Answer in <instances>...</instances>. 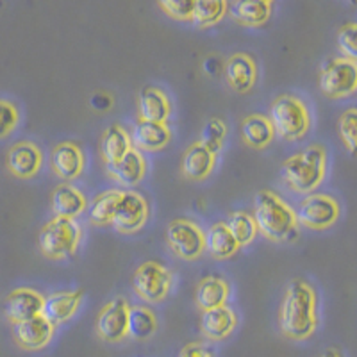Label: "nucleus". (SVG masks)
<instances>
[{"mask_svg": "<svg viewBox=\"0 0 357 357\" xmlns=\"http://www.w3.org/2000/svg\"><path fill=\"white\" fill-rule=\"evenodd\" d=\"M178 357H215V356H213V352L207 349L206 345L197 343L195 341V343H188L186 347H183Z\"/></svg>", "mask_w": 357, "mask_h": 357, "instance_id": "4c0bfd02", "label": "nucleus"}, {"mask_svg": "<svg viewBox=\"0 0 357 357\" xmlns=\"http://www.w3.org/2000/svg\"><path fill=\"white\" fill-rule=\"evenodd\" d=\"M231 295V286L222 277H206L197 288V304L202 311L222 307Z\"/></svg>", "mask_w": 357, "mask_h": 357, "instance_id": "bb28decb", "label": "nucleus"}, {"mask_svg": "<svg viewBox=\"0 0 357 357\" xmlns=\"http://www.w3.org/2000/svg\"><path fill=\"white\" fill-rule=\"evenodd\" d=\"M227 8L229 4L225 0H199V2H193L191 22L199 29L211 27V25L218 24L225 17Z\"/></svg>", "mask_w": 357, "mask_h": 357, "instance_id": "c756f323", "label": "nucleus"}, {"mask_svg": "<svg viewBox=\"0 0 357 357\" xmlns=\"http://www.w3.org/2000/svg\"><path fill=\"white\" fill-rule=\"evenodd\" d=\"M82 240V227L77 220L52 218L43 225L38 238L40 250L49 259H68L77 252Z\"/></svg>", "mask_w": 357, "mask_h": 357, "instance_id": "39448f33", "label": "nucleus"}, {"mask_svg": "<svg viewBox=\"0 0 357 357\" xmlns=\"http://www.w3.org/2000/svg\"><path fill=\"white\" fill-rule=\"evenodd\" d=\"M286 186L295 193H311L325 178L327 152L321 145H311L286 159L280 167Z\"/></svg>", "mask_w": 357, "mask_h": 357, "instance_id": "7ed1b4c3", "label": "nucleus"}, {"mask_svg": "<svg viewBox=\"0 0 357 357\" xmlns=\"http://www.w3.org/2000/svg\"><path fill=\"white\" fill-rule=\"evenodd\" d=\"M158 331V317L146 305H132L127 318V337L136 341L149 340Z\"/></svg>", "mask_w": 357, "mask_h": 357, "instance_id": "c85d7f7f", "label": "nucleus"}, {"mask_svg": "<svg viewBox=\"0 0 357 357\" xmlns=\"http://www.w3.org/2000/svg\"><path fill=\"white\" fill-rule=\"evenodd\" d=\"M130 305L123 296L107 302L97 318V334L106 343H120L127 337V318Z\"/></svg>", "mask_w": 357, "mask_h": 357, "instance_id": "9b49d317", "label": "nucleus"}, {"mask_svg": "<svg viewBox=\"0 0 357 357\" xmlns=\"http://www.w3.org/2000/svg\"><path fill=\"white\" fill-rule=\"evenodd\" d=\"M231 231L232 238L236 240V243L240 247H247L252 241L256 240L257 236V227L256 222L252 218V215L243 211H236L229 216V222L225 223Z\"/></svg>", "mask_w": 357, "mask_h": 357, "instance_id": "2f4dec72", "label": "nucleus"}, {"mask_svg": "<svg viewBox=\"0 0 357 357\" xmlns=\"http://www.w3.org/2000/svg\"><path fill=\"white\" fill-rule=\"evenodd\" d=\"M170 139L172 130L167 123H152L139 120L130 134V143H132V149L136 146V151H161L170 143Z\"/></svg>", "mask_w": 357, "mask_h": 357, "instance_id": "a211bd4d", "label": "nucleus"}, {"mask_svg": "<svg viewBox=\"0 0 357 357\" xmlns=\"http://www.w3.org/2000/svg\"><path fill=\"white\" fill-rule=\"evenodd\" d=\"M204 243H206V250L215 259H229L240 250V245L236 243L231 231L223 222L213 223L211 227L204 232Z\"/></svg>", "mask_w": 357, "mask_h": 357, "instance_id": "b1692460", "label": "nucleus"}, {"mask_svg": "<svg viewBox=\"0 0 357 357\" xmlns=\"http://www.w3.org/2000/svg\"><path fill=\"white\" fill-rule=\"evenodd\" d=\"M149 204H146L145 197L139 195L138 191H123L120 195L116 207H114L113 220L109 225H113L118 232L122 234H132L143 229V225L149 220Z\"/></svg>", "mask_w": 357, "mask_h": 357, "instance_id": "9d476101", "label": "nucleus"}, {"mask_svg": "<svg viewBox=\"0 0 357 357\" xmlns=\"http://www.w3.org/2000/svg\"><path fill=\"white\" fill-rule=\"evenodd\" d=\"M238 325V317L227 305L204 311L200 318V331L209 341H222L231 336L232 331Z\"/></svg>", "mask_w": 357, "mask_h": 357, "instance_id": "6ab92c4d", "label": "nucleus"}, {"mask_svg": "<svg viewBox=\"0 0 357 357\" xmlns=\"http://www.w3.org/2000/svg\"><path fill=\"white\" fill-rule=\"evenodd\" d=\"M43 165V154L34 143L20 142L8 152V168L15 177L33 178Z\"/></svg>", "mask_w": 357, "mask_h": 357, "instance_id": "2eb2a0df", "label": "nucleus"}, {"mask_svg": "<svg viewBox=\"0 0 357 357\" xmlns=\"http://www.w3.org/2000/svg\"><path fill=\"white\" fill-rule=\"evenodd\" d=\"M241 138L252 149H264L275 138L273 127L263 114H250L241 122Z\"/></svg>", "mask_w": 357, "mask_h": 357, "instance_id": "cd10ccee", "label": "nucleus"}, {"mask_svg": "<svg viewBox=\"0 0 357 357\" xmlns=\"http://www.w3.org/2000/svg\"><path fill=\"white\" fill-rule=\"evenodd\" d=\"M106 168L118 184H122V186H136L145 177L146 161L142 152L136 151V149H130L120 161Z\"/></svg>", "mask_w": 357, "mask_h": 357, "instance_id": "4be33fe9", "label": "nucleus"}, {"mask_svg": "<svg viewBox=\"0 0 357 357\" xmlns=\"http://www.w3.org/2000/svg\"><path fill=\"white\" fill-rule=\"evenodd\" d=\"M138 113L142 122L167 123L172 114V102L161 88L149 86L139 93Z\"/></svg>", "mask_w": 357, "mask_h": 357, "instance_id": "f3484780", "label": "nucleus"}, {"mask_svg": "<svg viewBox=\"0 0 357 357\" xmlns=\"http://www.w3.org/2000/svg\"><path fill=\"white\" fill-rule=\"evenodd\" d=\"M320 357H343V354L336 349H329V350H325Z\"/></svg>", "mask_w": 357, "mask_h": 357, "instance_id": "58836bf2", "label": "nucleus"}, {"mask_svg": "<svg viewBox=\"0 0 357 357\" xmlns=\"http://www.w3.org/2000/svg\"><path fill=\"white\" fill-rule=\"evenodd\" d=\"M357 88V66L356 61L345 57L331 59L320 72V89L325 97L345 98L352 95Z\"/></svg>", "mask_w": 357, "mask_h": 357, "instance_id": "0eeeda50", "label": "nucleus"}, {"mask_svg": "<svg viewBox=\"0 0 357 357\" xmlns=\"http://www.w3.org/2000/svg\"><path fill=\"white\" fill-rule=\"evenodd\" d=\"M158 6L161 11H165V15H168L174 20L191 22L193 2H186V0H162Z\"/></svg>", "mask_w": 357, "mask_h": 357, "instance_id": "c9c22d12", "label": "nucleus"}, {"mask_svg": "<svg viewBox=\"0 0 357 357\" xmlns=\"http://www.w3.org/2000/svg\"><path fill=\"white\" fill-rule=\"evenodd\" d=\"M216 165V155L207 152L199 142L188 146L183 155V172L191 181H204L209 177Z\"/></svg>", "mask_w": 357, "mask_h": 357, "instance_id": "5701e85b", "label": "nucleus"}, {"mask_svg": "<svg viewBox=\"0 0 357 357\" xmlns=\"http://www.w3.org/2000/svg\"><path fill=\"white\" fill-rule=\"evenodd\" d=\"M20 122L18 107L9 100H0V139L9 136Z\"/></svg>", "mask_w": 357, "mask_h": 357, "instance_id": "f704fd0d", "label": "nucleus"}, {"mask_svg": "<svg viewBox=\"0 0 357 357\" xmlns=\"http://www.w3.org/2000/svg\"><path fill=\"white\" fill-rule=\"evenodd\" d=\"M54 327L43 314L36 318H31L27 321H20V324H13V337L20 349L34 352V350H41L49 345L54 337Z\"/></svg>", "mask_w": 357, "mask_h": 357, "instance_id": "f8f14e48", "label": "nucleus"}, {"mask_svg": "<svg viewBox=\"0 0 357 357\" xmlns=\"http://www.w3.org/2000/svg\"><path fill=\"white\" fill-rule=\"evenodd\" d=\"M45 296L40 295L36 289L31 288H18L6 296L4 311L6 317L11 324H20L31 318L40 317L43 311Z\"/></svg>", "mask_w": 357, "mask_h": 357, "instance_id": "ddd939ff", "label": "nucleus"}, {"mask_svg": "<svg viewBox=\"0 0 357 357\" xmlns=\"http://www.w3.org/2000/svg\"><path fill=\"white\" fill-rule=\"evenodd\" d=\"M340 204L336 199L321 193H312L302 200L301 207L295 211L296 223L312 231H325L340 218Z\"/></svg>", "mask_w": 357, "mask_h": 357, "instance_id": "1a4fd4ad", "label": "nucleus"}, {"mask_svg": "<svg viewBox=\"0 0 357 357\" xmlns=\"http://www.w3.org/2000/svg\"><path fill=\"white\" fill-rule=\"evenodd\" d=\"M356 24L343 25L340 33H337V49L343 54V57H345V59H350V61H356Z\"/></svg>", "mask_w": 357, "mask_h": 357, "instance_id": "e433bc0d", "label": "nucleus"}, {"mask_svg": "<svg viewBox=\"0 0 357 357\" xmlns=\"http://www.w3.org/2000/svg\"><path fill=\"white\" fill-rule=\"evenodd\" d=\"M273 4L270 0H245V2H234L227 8L231 17L238 24L248 25V27H257L272 15Z\"/></svg>", "mask_w": 357, "mask_h": 357, "instance_id": "a878e982", "label": "nucleus"}, {"mask_svg": "<svg viewBox=\"0 0 357 357\" xmlns=\"http://www.w3.org/2000/svg\"><path fill=\"white\" fill-rule=\"evenodd\" d=\"M167 241L175 256L184 261L199 259L206 250L204 231L191 220H174L167 229Z\"/></svg>", "mask_w": 357, "mask_h": 357, "instance_id": "6e6552de", "label": "nucleus"}, {"mask_svg": "<svg viewBox=\"0 0 357 357\" xmlns=\"http://www.w3.org/2000/svg\"><path fill=\"white\" fill-rule=\"evenodd\" d=\"M50 162H52V170L57 177L72 183L81 177V174L84 172L86 158L81 146L72 142H63L54 146Z\"/></svg>", "mask_w": 357, "mask_h": 357, "instance_id": "4468645a", "label": "nucleus"}, {"mask_svg": "<svg viewBox=\"0 0 357 357\" xmlns=\"http://www.w3.org/2000/svg\"><path fill=\"white\" fill-rule=\"evenodd\" d=\"M280 331L293 341L307 340L318 327L317 293L307 282L295 279L286 289L279 314Z\"/></svg>", "mask_w": 357, "mask_h": 357, "instance_id": "f257e3e1", "label": "nucleus"}, {"mask_svg": "<svg viewBox=\"0 0 357 357\" xmlns=\"http://www.w3.org/2000/svg\"><path fill=\"white\" fill-rule=\"evenodd\" d=\"M252 218L257 232L272 241H286L296 229V216L291 207L275 191L261 190L254 199Z\"/></svg>", "mask_w": 357, "mask_h": 357, "instance_id": "f03ea898", "label": "nucleus"}, {"mask_svg": "<svg viewBox=\"0 0 357 357\" xmlns=\"http://www.w3.org/2000/svg\"><path fill=\"white\" fill-rule=\"evenodd\" d=\"M270 123L273 132L288 142H298L311 129V113L302 98L295 95H280L270 109Z\"/></svg>", "mask_w": 357, "mask_h": 357, "instance_id": "20e7f679", "label": "nucleus"}, {"mask_svg": "<svg viewBox=\"0 0 357 357\" xmlns=\"http://www.w3.org/2000/svg\"><path fill=\"white\" fill-rule=\"evenodd\" d=\"M174 286V273L158 261H146L136 268L132 275V288L139 298L146 302H162L170 295Z\"/></svg>", "mask_w": 357, "mask_h": 357, "instance_id": "423d86ee", "label": "nucleus"}, {"mask_svg": "<svg viewBox=\"0 0 357 357\" xmlns=\"http://www.w3.org/2000/svg\"><path fill=\"white\" fill-rule=\"evenodd\" d=\"M82 291H57L45 296L43 314L54 327L65 324L79 311L82 302Z\"/></svg>", "mask_w": 357, "mask_h": 357, "instance_id": "dca6fc26", "label": "nucleus"}, {"mask_svg": "<svg viewBox=\"0 0 357 357\" xmlns=\"http://www.w3.org/2000/svg\"><path fill=\"white\" fill-rule=\"evenodd\" d=\"M132 149V143H130V136L122 126H111L109 129H106V132L102 134L100 138V155L106 162V167L118 162L127 152Z\"/></svg>", "mask_w": 357, "mask_h": 357, "instance_id": "393cba45", "label": "nucleus"}, {"mask_svg": "<svg viewBox=\"0 0 357 357\" xmlns=\"http://www.w3.org/2000/svg\"><path fill=\"white\" fill-rule=\"evenodd\" d=\"M356 114L357 111L350 107V109L343 111V114L340 116V123H337L341 139H343L350 154L356 151Z\"/></svg>", "mask_w": 357, "mask_h": 357, "instance_id": "72a5a7b5", "label": "nucleus"}, {"mask_svg": "<svg viewBox=\"0 0 357 357\" xmlns=\"http://www.w3.org/2000/svg\"><path fill=\"white\" fill-rule=\"evenodd\" d=\"M225 81L238 93H247L257 81V66L247 54H234L225 65Z\"/></svg>", "mask_w": 357, "mask_h": 357, "instance_id": "aec40b11", "label": "nucleus"}, {"mask_svg": "<svg viewBox=\"0 0 357 357\" xmlns=\"http://www.w3.org/2000/svg\"><path fill=\"white\" fill-rule=\"evenodd\" d=\"M120 195H122V190H109L95 197L88 206V215L91 223H95V225H109Z\"/></svg>", "mask_w": 357, "mask_h": 357, "instance_id": "7c9ffc66", "label": "nucleus"}, {"mask_svg": "<svg viewBox=\"0 0 357 357\" xmlns=\"http://www.w3.org/2000/svg\"><path fill=\"white\" fill-rule=\"evenodd\" d=\"M52 213L56 216L54 218H65V220H77L88 207L86 197L82 195V191L77 190L72 184H61L57 186L52 193Z\"/></svg>", "mask_w": 357, "mask_h": 357, "instance_id": "412c9836", "label": "nucleus"}, {"mask_svg": "<svg viewBox=\"0 0 357 357\" xmlns=\"http://www.w3.org/2000/svg\"><path fill=\"white\" fill-rule=\"evenodd\" d=\"M225 136H227V126H225V122L220 120V118H211V120L204 126L199 143L207 152H211L213 155H216L222 151Z\"/></svg>", "mask_w": 357, "mask_h": 357, "instance_id": "473e14b6", "label": "nucleus"}]
</instances>
